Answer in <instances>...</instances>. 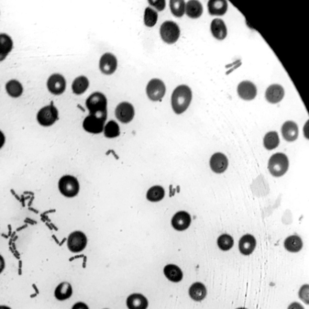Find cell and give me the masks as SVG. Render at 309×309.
<instances>
[{"mask_svg": "<svg viewBox=\"0 0 309 309\" xmlns=\"http://www.w3.org/2000/svg\"><path fill=\"white\" fill-rule=\"evenodd\" d=\"M71 309H89V308L85 303L79 302L75 304Z\"/></svg>", "mask_w": 309, "mask_h": 309, "instance_id": "38", "label": "cell"}, {"mask_svg": "<svg viewBox=\"0 0 309 309\" xmlns=\"http://www.w3.org/2000/svg\"><path fill=\"white\" fill-rule=\"evenodd\" d=\"M192 92L187 85L178 86L174 90L172 95V109L177 115L185 112L191 103Z\"/></svg>", "mask_w": 309, "mask_h": 309, "instance_id": "1", "label": "cell"}, {"mask_svg": "<svg viewBox=\"0 0 309 309\" xmlns=\"http://www.w3.org/2000/svg\"><path fill=\"white\" fill-rule=\"evenodd\" d=\"M256 85L250 81H243L238 87L239 97L245 100H253L257 95Z\"/></svg>", "mask_w": 309, "mask_h": 309, "instance_id": "13", "label": "cell"}, {"mask_svg": "<svg viewBox=\"0 0 309 309\" xmlns=\"http://www.w3.org/2000/svg\"><path fill=\"white\" fill-rule=\"evenodd\" d=\"M6 91L9 95L13 98H19L22 95L24 88L22 83L19 80L12 79L6 84Z\"/></svg>", "mask_w": 309, "mask_h": 309, "instance_id": "25", "label": "cell"}, {"mask_svg": "<svg viewBox=\"0 0 309 309\" xmlns=\"http://www.w3.org/2000/svg\"><path fill=\"white\" fill-rule=\"evenodd\" d=\"M208 9L212 16H224L228 10V3L226 0H211L208 3Z\"/></svg>", "mask_w": 309, "mask_h": 309, "instance_id": "20", "label": "cell"}, {"mask_svg": "<svg viewBox=\"0 0 309 309\" xmlns=\"http://www.w3.org/2000/svg\"><path fill=\"white\" fill-rule=\"evenodd\" d=\"M237 309H247V308H237Z\"/></svg>", "mask_w": 309, "mask_h": 309, "instance_id": "43", "label": "cell"}, {"mask_svg": "<svg viewBox=\"0 0 309 309\" xmlns=\"http://www.w3.org/2000/svg\"><path fill=\"white\" fill-rule=\"evenodd\" d=\"M160 34L165 43L169 44L175 43L180 36L179 26L175 22L167 21L161 25Z\"/></svg>", "mask_w": 309, "mask_h": 309, "instance_id": "6", "label": "cell"}, {"mask_svg": "<svg viewBox=\"0 0 309 309\" xmlns=\"http://www.w3.org/2000/svg\"><path fill=\"white\" fill-rule=\"evenodd\" d=\"M309 287L308 284L304 285L302 286L299 290V296L303 301L305 302L306 304H308L309 301Z\"/></svg>", "mask_w": 309, "mask_h": 309, "instance_id": "36", "label": "cell"}, {"mask_svg": "<svg viewBox=\"0 0 309 309\" xmlns=\"http://www.w3.org/2000/svg\"><path fill=\"white\" fill-rule=\"evenodd\" d=\"M38 124L44 127H49L58 121V111L53 102L49 106L42 108L37 113Z\"/></svg>", "mask_w": 309, "mask_h": 309, "instance_id": "4", "label": "cell"}, {"mask_svg": "<svg viewBox=\"0 0 309 309\" xmlns=\"http://www.w3.org/2000/svg\"><path fill=\"white\" fill-rule=\"evenodd\" d=\"M288 309H304L302 306L298 302H293L291 304Z\"/></svg>", "mask_w": 309, "mask_h": 309, "instance_id": "40", "label": "cell"}, {"mask_svg": "<svg viewBox=\"0 0 309 309\" xmlns=\"http://www.w3.org/2000/svg\"><path fill=\"white\" fill-rule=\"evenodd\" d=\"M211 31L213 36L219 40H223L227 37V29L224 21L216 19L212 21Z\"/></svg>", "mask_w": 309, "mask_h": 309, "instance_id": "21", "label": "cell"}, {"mask_svg": "<svg viewBox=\"0 0 309 309\" xmlns=\"http://www.w3.org/2000/svg\"><path fill=\"white\" fill-rule=\"evenodd\" d=\"M280 140L277 132H269L264 138V145L268 150L274 149L279 145Z\"/></svg>", "mask_w": 309, "mask_h": 309, "instance_id": "31", "label": "cell"}, {"mask_svg": "<svg viewBox=\"0 0 309 309\" xmlns=\"http://www.w3.org/2000/svg\"><path fill=\"white\" fill-rule=\"evenodd\" d=\"M164 194L163 187L161 186H154L150 188L147 193V199L151 202H158L163 199Z\"/></svg>", "mask_w": 309, "mask_h": 309, "instance_id": "30", "label": "cell"}, {"mask_svg": "<svg viewBox=\"0 0 309 309\" xmlns=\"http://www.w3.org/2000/svg\"><path fill=\"white\" fill-rule=\"evenodd\" d=\"M149 3L152 6H154L155 8H157L159 11L164 10L165 7H166V2L164 0H161V1H149Z\"/></svg>", "mask_w": 309, "mask_h": 309, "instance_id": "37", "label": "cell"}, {"mask_svg": "<svg viewBox=\"0 0 309 309\" xmlns=\"http://www.w3.org/2000/svg\"><path fill=\"white\" fill-rule=\"evenodd\" d=\"M289 167V160L286 155L278 153L272 155L269 161L268 169L270 173L275 177L284 175Z\"/></svg>", "mask_w": 309, "mask_h": 309, "instance_id": "3", "label": "cell"}, {"mask_svg": "<svg viewBox=\"0 0 309 309\" xmlns=\"http://www.w3.org/2000/svg\"><path fill=\"white\" fill-rule=\"evenodd\" d=\"M47 86L52 94L61 95L66 89V80L61 74H53L48 79Z\"/></svg>", "mask_w": 309, "mask_h": 309, "instance_id": "9", "label": "cell"}, {"mask_svg": "<svg viewBox=\"0 0 309 309\" xmlns=\"http://www.w3.org/2000/svg\"><path fill=\"white\" fill-rule=\"evenodd\" d=\"M105 136L109 139L118 137L120 135L119 125L115 121H111L104 128Z\"/></svg>", "mask_w": 309, "mask_h": 309, "instance_id": "33", "label": "cell"}, {"mask_svg": "<svg viewBox=\"0 0 309 309\" xmlns=\"http://www.w3.org/2000/svg\"><path fill=\"white\" fill-rule=\"evenodd\" d=\"M89 86V80L85 76H79L74 80L72 89L74 94L80 95L86 91Z\"/></svg>", "mask_w": 309, "mask_h": 309, "instance_id": "29", "label": "cell"}, {"mask_svg": "<svg viewBox=\"0 0 309 309\" xmlns=\"http://www.w3.org/2000/svg\"><path fill=\"white\" fill-rule=\"evenodd\" d=\"M284 247L287 251L292 253H297L301 250L302 247L301 239L297 236H290L285 241Z\"/></svg>", "mask_w": 309, "mask_h": 309, "instance_id": "28", "label": "cell"}, {"mask_svg": "<svg viewBox=\"0 0 309 309\" xmlns=\"http://www.w3.org/2000/svg\"><path fill=\"white\" fill-rule=\"evenodd\" d=\"M86 106L89 115L97 117L106 121L107 118V99L101 92L93 93L87 99Z\"/></svg>", "mask_w": 309, "mask_h": 309, "instance_id": "2", "label": "cell"}, {"mask_svg": "<svg viewBox=\"0 0 309 309\" xmlns=\"http://www.w3.org/2000/svg\"><path fill=\"white\" fill-rule=\"evenodd\" d=\"M73 293L71 285L68 282H62L57 286L54 295L58 301H65L70 298Z\"/></svg>", "mask_w": 309, "mask_h": 309, "instance_id": "23", "label": "cell"}, {"mask_svg": "<svg viewBox=\"0 0 309 309\" xmlns=\"http://www.w3.org/2000/svg\"><path fill=\"white\" fill-rule=\"evenodd\" d=\"M134 109L128 102H122L116 108V116L120 122L128 124L134 117Z\"/></svg>", "mask_w": 309, "mask_h": 309, "instance_id": "10", "label": "cell"}, {"mask_svg": "<svg viewBox=\"0 0 309 309\" xmlns=\"http://www.w3.org/2000/svg\"><path fill=\"white\" fill-rule=\"evenodd\" d=\"M158 20V14L155 10H152L151 8H147L145 10V24L146 26L152 28L157 23Z\"/></svg>", "mask_w": 309, "mask_h": 309, "instance_id": "34", "label": "cell"}, {"mask_svg": "<svg viewBox=\"0 0 309 309\" xmlns=\"http://www.w3.org/2000/svg\"><path fill=\"white\" fill-rule=\"evenodd\" d=\"M189 294L191 298L194 301H199L205 298L207 290L205 286L199 282L191 285L189 289Z\"/></svg>", "mask_w": 309, "mask_h": 309, "instance_id": "27", "label": "cell"}, {"mask_svg": "<svg viewBox=\"0 0 309 309\" xmlns=\"http://www.w3.org/2000/svg\"><path fill=\"white\" fill-rule=\"evenodd\" d=\"M219 247L223 251H228L233 247V239L232 236L228 235H222L218 240Z\"/></svg>", "mask_w": 309, "mask_h": 309, "instance_id": "35", "label": "cell"}, {"mask_svg": "<svg viewBox=\"0 0 309 309\" xmlns=\"http://www.w3.org/2000/svg\"><path fill=\"white\" fill-rule=\"evenodd\" d=\"M185 11L187 16L191 19H198L202 14V6L199 2L191 0L186 4Z\"/></svg>", "mask_w": 309, "mask_h": 309, "instance_id": "24", "label": "cell"}, {"mask_svg": "<svg viewBox=\"0 0 309 309\" xmlns=\"http://www.w3.org/2000/svg\"><path fill=\"white\" fill-rule=\"evenodd\" d=\"M87 239L85 234L81 232H75L68 237L67 245L72 253H79L85 248Z\"/></svg>", "mask_w": 309, "mask_h": 309, "instance_id": "8", "label": "cell"}, {"mask_svg": "<svg viewBox=\"0 0 309 309\" xmlns=\"http://www.w3.org/2000/svg\"><path fill=\"white\" fill-rule=\"evenodd\" d=\"M6 268V261L5 258L0 254V275L4 272Z\"/></svg>", "mask_w": 309, "mask_h": 309, "instance_id": "39", "label": "cell"}, {"mask_svg": "<svg viewBox=\"0 0 309 309\" xmlns=\"http://www.w3.org/2000/svg\"><path fill=\"white\" fill-rule=\"evenodd\" d=\"M256 246V239L253 236L247 235L240 240L239 250L241 253L246 256L253 253Z\"/></svg>", "mask_w": 309, "mask_h": 309, "instance_id": "22", "label": "cell"}, {"mask_svg": "<svg viewBox=\"0 0 309 309\" xmlns=\"http://www.w3.org/2000/svg\"><path fill=\"white\" fill-rule=\"evenodd\" d=\"M284 95V90L281 85L274 84L268 87L266 91V98L269 103L275 104L281 101Z\"/></svg>", "mask_w": 309, "mask_h": 309, "instance_id": "14", "label": "cell"}, {"mask_svg": "<svg viewBox=\"0 0 309 309\" xmlns=\"http://www.w3.org/2000/svg\"><path fill=\"white\" fill-rule=\"evenodd\" d=\"M146 92L148 97L152 101L160 100L166 93V86L163 81L154 79L150 81L147 86Z\"/></svg>", "mask_w": 309, "mask_h": 309, "instance_id": "7", "label": "cell"}, {"mask_svg": "<svg viewBox=\"0 0 309 309\" xmlns=\"http://www.w3.org/2000/svg\"><path fill=\"white\" fill-rule=\"evenodd\" d=\"M281 133L284 139L287 142H293L298 136V126L292 121L285 122L282 127Z\"/></svg>", "mask_w": 309, "mask_h": 309, "instance_id": "19", "label": "cell"}, {"mask_svg": "<svg viewBox=\"0 0 309 309\" xmlns=\"http://www.w3.org/2000/svg\"><path fill=\"white\" fill-rule=\"evenodd\" d=\"M60 192L65 197H73L79 193V184L75 177L70 175L62 176L58 184Z\"/></svg>", "mask_w": 309, "mask_h": 309, "instance_id": "5", "label": "cell"}, {"mask_svg": "<svg viewBox=\"0 0 309 309\" xmlns=\"http://www.w3.org/2000/svg\"><path fill=\"white\" fill-rule=\"evenodd\" d=\"M0 309H13L10 306L7 305H0Z\"/></svg>", "mask_w": 309, "mask_h": 309, "instance_id": "42", "label": "cell"}, {"mask_svg": "<svg viewBox=\"0 0 309 309\" xmlns=\"http://www.w3.org/2000/svg\"><path fill=\"white\" fill-rule=\"evenodd\" d=\"M191 223V218L187 212H180L174 216L172 226L176 230L183 231L187 229Z\"/></svg>", "mask_w": 309, "mask_h": 309, "instance_id": "15", "label": "cell"}, {"mask_svg": "<svg viewBox=\"0 0 309 309\" xmlns=\"http://www.w3.org/2000/svg\"><path fill=\"white\" fill-rule=\"evenodd\" d=\"M5 136L4 133L2 131H0V149L3 148V146H4L5 143Z\"/></svg>", "mask_w": 309, "mask_h": 309, "instance_id": "41", "label": "cell"}, {"mask_svg": "<svg viewBox=\"0 0 309 309\" xmlns=\"http://www.w3.org/2000/svg\"><path fill=\"white\" fill-rule=\"evenodd\" d=\"M229 162L226 155L221 153H217L212 156L211 160V167L214 172L221 173L227 169Z\"/></svg>", "mask_w": 309, "mask_h": 309, "instance_id": "16", "label": "cell"}, {"mask_svg": "<svg viewBox=\"0 0 309 309\" xmlns=\"http://www.w3.org/2000/svg\"><path fill=\"white\" fill-rule=\"evenodd\" d=\"M14 48V41L10 35L0 34V62L5 61Z\"/></svg>", "mask_w": 309, "mask_h": 309, "instance_id": "17", "label": "cell"}, {"mask_svg": "<svg viewBox=\"0 0 309 309\" xmlns=\"http://www.w3.org/2000/svg\"><path fill=\"white\" fill-rule=\"evenodd\" d=\"M99 67L104 74H112L115 73L118 67V60L113 54L107 53L101 56Z\"/></svg>", "mask_w": 309, "mask_h": 309, "instance_id": "12", "label": "cell"}, {"mask_svg": "<svg viewBox=\"0 0 309 309\" xmlns=\"http://www.w3.org/2000/svg\"><path fill=\"white\" fill-rule=\"evenodd\" d=\"M127 304L129 309H146L148 301L142 294L134 293L127 298Z\"/></svg>", "mask_w": 309, "mask_h": 309, "instance_id": "18", "label": "cell"}, {"mask_svg": "<svg viewBox=\"0 0 309 309\" xmlns=\"http://www.w3.org/2000/svg\"><path fill=\"white\" fill-rule=\"evenodd\" d=\"M164 273L170 281L175 282V283H178L181 281L183 277L181 269L175 265H168L165 266Z\"/></svg>", "mask_w": 309, "mask_h": 309, "instance_id": "26", "label": "cell"}, {"mask_svg": "<svg viewBox=\"0 0 309 309\" xmlns=\"http://www.w3.org/2000/svg\"><path fill=\"white\" fill-rule=\"evenodd\" d=\"M106 121L97 118V117L89 115L84 120L83 127L88 133L92 134H100L104 130L105 123Z\"/></svg>", "mask_w": 309, "mask_h": 309, "instance_id": "11", "label": "cell"}, {"mask_svg": "<svg viewBox=\"0 0 309 309\" xmlns=\"http://www.w3.org/2000/svg\"><path fill=\"white\" fill-rule=\"evenodd\" d=\"M170 8L173 16L182 17L185 13V3L183 0H171Z\"/></svg>", "mask_w": 309, "mask_h": 309, "instance_id": "32", "label": "cell"}]
</instances>
